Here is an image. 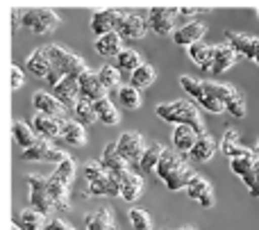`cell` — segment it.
Wrapping results in <instances>:
<instances>
[{"instance_id": "cell-17", "label": "cell", "mask_w": 259, "mask_h": 230, "mask_svg": "<svg viewBox=\"0 0 259 230\" xmlns=\"http://www.w3.org/2000/svg\"><path fill=\"white\" fill-rule=\"evenodd\" d=\"M182 164H187V155L178 153L175 148H166L164 155H161V160H159V164H157L155 173H157V178H159L161 182H166L180 167H182Z\"/></svg>"}, {"instance_id": "cell-30", "label": "cell", "mask_w": 259, "mask_h": 230, "mask_svg": "<svg viewBox=\"0 0 259 230\" xmlns=\"http://www.w3.org/2000/svg\"><path fill=\"white\" fill-rule=\"evenodd\" d=\"M87 196H109V199L112 196H121V180L109 173L105 180L94 182V185L87 187Z\"/></svg>"}, {"instance_id": "cell-20", "label": "cell", "mask_w": 259, "mask_h": 230, "mask_svg": "<svg viewBox=\"0 0 259 230\" xmlns=\"http://www.w3.org/2000/svg\"><path fill=\"white\" fill-rule=\"evenodd\" d=\"M25 68L34 78H41V80H46V78H48V73L53 71V62H50L48 48H36L34 53H30V57L25 59Z\"/></svg>"}, {"instance_id": "cell-19", "label": "cell", "mask_w": 259, "mask_h": 230, "mask_svg": "<svg viewBox=\"0 0 259 230\" xmlns=\"http://www.w3.org/2000/svg\"><path fill=\"white\" fill-rule=\"evenodd\" d=\"M198 132L193 130L191 126H175L173 128V135H170V141H173V148L182 155H191L193 146L198 141Z\"/></svg>"}, {"instance_id": "cell-15", "label": "cell", "mask_w": 259, "mask_h": 230, "mask_svg": "<svg viewBox=\"0 0 259 230\" xmlns=\"http://www.w3.org/2000/svg\"><path fill=\"white\" fill-rule=\"evenodd\" d=\"M100 164H103L105 169H107L112 176H116L118 180H121L125 173H130V167H127V160L123 158L121 153H118V148H116V141L114 144H107L103 148V158H100Z\"/></svg>"}, {"instance_id": "cell-12", "label": "cell", "mask_w": 259, "mask_h": 230, "mask_svg": "<svg viewBox=\"0 0 259 230\" xmlns=\"http://www.w3.org/2000/svg\"><path fill=\"white\" fill-rule=\"evenodd\" d=\"M207 34V25L200 21H187L173 32V41L182 48H191V46L200 44L202 36Z\"/></svg>"}, {"instance_id": "cell-47", "label": "cell", "mask_w": 259, "mask_h": 230, "mask_svg": "<svg viewBox=\"0 0 259 230\" xmlns=\"http://www.w3.org/2000/svg\"><path fill=\"white\" fill-rule=\"evenodd\" d=\"M243 185H246L248 194H250L252 199H259V160H257L255 169H252V171L243 178Z\"/></svg>"}, {"instance_id": "cell-29", "label": "cell", "mask_w": 259, "mask_h": 230, "mask_svg": "<svg viewBox=\"0 0 259 230\" xmlns=\"http://www.w3.org/2000/svg\"><path fill=\"white\" fill-rule=\"evenodd\" d=\"M84 228L87 230H114V212L107 208H100L96 212L84 217Z\"/></svg>"}, {"instance_id": "cell-40", "label": "cell", "mask_w": 259, "mask_h": 230, "mask_svg": "<svg viewBox=\"0 0 259 230\" xmlns=\"http://www.w3.org/2000/svg\"><path fill=\"white\" fill-rule=\"evenodd\" d=\"M141 64H143L141 55H139L134 48H123V53L116 57V66H118V71H121V73H130V75H132V73L137 71V68L141 66Z\"/></svg>"}, {"instance_id": "cell-10", "label": "cell", "mask_w": 259, "mask_h": 230, "mask_svg": "<svg viewBox=\"0 0 259 230\" xmlns=\"http://www.w3.org/2000/svg\"><path fill=\"white\" fill-rule=\"evenodd\" d=\"M32 105H34L36 114H46V117L59 119V121H66V105H62L57 98L53 96V91H34L32 96Z\"/></svg>"}, {"instance_id": "cell-9", "label": "cell", "mask_w": 259, "mask_h": 230, "mask_svg": "<svg viewBox=\"0 0 259 230\" xmlns=\"http://www.w3.org/2000/svg\"><path fill=\"white\" fill-rule=\"evenodd\" d=\"M116 148H118V153L127 160V162H137L139 164L141 162V158H143V153H146V141H143V137L139 135L137 130H127V132H123V135L118 137Z\"/></svg>"}, {"instance_id": "cell-16", "label": "cell", "mask_w": 259, "mask_h": 230, "mask_svg": "<svg viewBox=\"0 0 259 230\" xmlns=\"http://www.w3.org/2000/svg\"><path fill=\"white\" fill-rule=\"evenodd\" d=\"M187 196L191 201H196V203H200V208H214L216 203V196H214V189H211V185L205 180V178L196 176L191 180V185L187 187Z\"/></svg>"}, {"instance_id": "cell-26", "label": "cell", "mask_w": 259, "mask_h": 230, "mask_svg": "<svg viewBox=\"0 0 259 230\" xmlns=\"http://www.w3.org/2000/svg\"><path fill=\"white\" fill-rule=\"evenodd\" d=\"M48 191H50V199H53L55 210H62V212L71 210V194H68V185H64V182H59L55 176H50L48 178Z\"/></svg>"}, {"instance_id": "cell-5", "label": "cell", "mask_w": 259, "mask_h": 230, "mask_svg": "<svg viewBox=\"0 0 259 230\" xmlns=\"http://www.w3.org/2000/svg\"><path fill=\"white\" fill-rule=\"evenodd\" d=\"M27 196H30V205L36 212L50 217L55 210L53 199L48 191V178L44 176H27Z\"/></svg>"}, {"instance_id": "cell-35", "label": "cell", "mask_w": 259, "mask_h": 230, "mask_svg": "<svg viewBox=\"0 0 259 230\" xmlns=\"http://www.w3.org/2000/svg\"><path fill=\"white\" fill-rule=\"evenodd\" d=\"M18 226L23 230H46L48 228V217L36 212L34 208H25L18 214Z\"/></svg>"}, {"instance_id": "cell-49", "label": "cell", "mask_w": 259, "mask_h": 230, "mask_svg": "<svg viewBox=\"0 0 259 230\" xmlns=\"http://www.w3.org/2000/svg\"><path fill=\"white\" fill-rule=\"evenodd\" d=\"M9 73H12V89H21L23 82H25V75H23V71L16 66V64H12Z\"/></svg>"}, {"instance_id": "cell-33", "label": "cell", "mask_w": 259, "mask_h": 230, "mask_svg": "<svg viewBox=\"0 0 259 230\" xmlns=\"http://www.w3.org/2000/svg\"><path fill=\"white\" fill-rule=\"evenodd\" d=\"M257 153L255 150H250V148H246V153L243 155H239V158H234V160H230V169H232V173L234 176H239L243 180V178L248 176V173L255 169V164H257Z\"/></svg>"}, {"instance_id": "cell-14", "label": "cell", "mask_w": 259, "mask_h": 230, "mask_svg": "<svg viewBox=\"0 0 259 230\" xmlns=\"http://www.w3.org/2000/svg\"><path fill=\"white\" fill-rule=\"evenodd\" d=\"M225 39L228 46L239 55V57H246L250 62H255V50H257V36L246 34V32H225Z\"/></svg>"}, {"instance_id": "cell-27", "label": "cell", "mask_w": 259, "mask_h": 230, "mask_svg": "<svg viewBox=\"0 0 259 230\" xmlns=\"http://www.w3.org/2000/svg\"><path fill=\"white\" fill-rule=\"evenodd\" d=\"M189 57H191V62L196 64L200 71H211V59H214V46L211 44H196L189 48Z\"/></svg>"}, {"instance_id": "cell-46", "label": "cell", "mask_w": 259, "mask_h": 230, "mask_svg": "<svg viewBox=\"0 0 259 230\" xmlns=\"http://www.w3.org/2000/svg\"><path fill=\"white\" fill-rule=\"evenodd\" d=\"M82 173H84V178H87V185L100 182V180H105V178L109 176V171L100 162H87L84 167H82Z\"/></svg>"}, {"instance_id": "cell-11", "label": "cell", "mask_w": 259, "mask_h": 230, "mask_svg": "<svg viewBox=\"0 0 259 230\" xmlns=\"http://www.w3.org/2000/svg\"><path fill=\"white\" fill-rule=\"evenodd\" d=\"M148 30H150L148 18H143L141 14H134V12L123 14L121 23H118V27H116V32L123 36V41L125 39H143V36L148 34Z\"/></svg>"}, {"instance_id": "cell-7", "label": "cell", "mask_w": 259, "mask_h": 230, "mask_svg": "<svg viewBox=\"0 0 259 230\" xmlns=\"http://www.w3.org/2000/svg\"><path fill=\"white\" fill-rule=\"evenodd\" d=\"M178 16H180V7H150L146 18L155 34L166 36L178 30V27H175V18Z\"/></svg>"}, {"instance_id": "cell-50", "label": "cell", "mask_w": 259, "mask_h": 230, "mask_svg": "<svg viewBox=\"0 0 259 230\" xmlns=\"http://www.w3.org/2000/svg\"><path fill=\"white\" fill-rule=\"evenodd\" d=\"M46 230H75V228H73L71 223H66V221H64V219L53 217V219H50V221H48V228H46Z\"/></svg>"}, {"instance_id": "cell-3", "label": "cell", "mask_w": 259, "mask_h": 230, "mask_svg": "<svg viewBox=\"0 0 259 230\" xmlns=\"http://www.w3.org/2000/svg\"><path fill=\"white\" fill-rule=\"evenodd\" d=\"M46 48H48V55H50V62H53V66L57 68V71L62 73L64 78H80L82 73L87 71L84 59H82L80 55L66 50L64 46L50 44V46H46Z\"/></svg>"}, {"instance_id": "cell-54", "label": "cell", "mask_w": 259, "mask_h": 230, "mask_svg": "<svg viewBox=\"0 0 259 230\" xmlns=\"http://www.w3.org/2000/svg\"><path fill=\"white\" fill-rule=\"evenodd\" d=\"M255 153H257V158H259V139H257V148H255Z\"/></svg>"}, {"instance_id": "cell-48", "label": "cell", "mask_w": 259, "mask_h": 230, "mask_svg": "<svg viewBox=\"0 0 259 230\" xmlns=\"http://www.w3.org/2000/svg\"><path fill=\"white\" fill-rule=\"evenodd\" d=\"M198 105H200L202 109H207L209 114H221V112H225L223 103H219V100H216L214 96H209V94H205V98L198 100Z\"/></svg>"}, {"instance_id": "cell-39", "label": "cell", "mask_w": 259, "mask_h": 230, "mask_svg": "<svg viewBox=\"0 0 259 230\" xmlns=\"http://www.w3.org/2000/svg\"><path fill=\"white\" fill-rule=\"evenodd\" d=\"M116 94H118V103H121V107H125L127 112H134V109L141 107V94H139V89L132 87L130 82L118 87Z\"/></svg>"}, {"instance_id": "cell-44", "label": "cell", "mask_w": 259, "mask_h": 230, "mask_svg": "<svg viewBox=\"0 0 259 230\" xmlns=\"http://www.w3.org/2000/svg\"><path fill=\"white\" fill-rule=\"evenodd\" d=\"M180 87H182L184 91H187L189 96H191L193 100H200V98H205V85H202L200 80H196V78H191V75H180Z\"/></svg>"}, {"instance_id": "cell-22", "label": "cell", "mask_w": 259, "mask_h": 230, "mask_svg": "<svg viewBox=\"0 0 259 230\" xmlns=\"http://www.w3.org/2000/svg\"><path fill=\"white\" fill-rule=\"evenodd\" d=\"M30 126L34 128V132L39 137H44V139H57V137H62V121H59V119L46 117V114H34Z\"/></svg>"}, {"instance_id": "cell-45", "label": "cell", "mask_w": 259, "mask_h": 230, "mask_svg": "<svg viewBox=\"0 0 259 230\" xmlns=\"http://www.w3.org/2000/svg\"><path fill=\"white\" fill-rule=\"evenodd\" d=\"M127 219L132 223L134 230H152V219L146 210L141 208H130L127 210Z\"/></svg>"}, {"instance_id": "cell-51", "label": "cell", "mask_w": 259, "mask_h": 230, "mask_svg": "<svg viewBox=\"0 0 259 230\" xmlns=\"http://www.w3.org/2000/svg\"><path fill=\"white\" fill-rule=\"evenodd\" d=\"M202 12H207V7H180V16H196Z\"/></svg>"}, {"instance_id": "cell-25", "label": "cell", "mask_w": 259, "mask_h": 230, "mask_svg": "<svg viewBox=\"0 0 259 230\" xmlns=\"http://www.w3.org/2000/svg\"><path fill=\"white\" fill-rule=\"evenodd\" d=\"M96 53L100 57H107V59H116L118 55L123 53V36L118 32H112V34H105L96 39Z\"/></svg>"}, {"instance_id": "cell-1", "label": "cell", "mask_w": 259, "mask_h": 230, "mask_svg": "<svg viewBox=\"0 0 259 230\" xmlns=\"http://www.w3.org/2000/svg\"><path fill=\"white\" fill-rule=\"evenodd\" d=\"M155 114L166 123L173 126H191L198 135H205V121L200 117L198 105L191 100H170V103H159L155 107Z\"/></svg>"}, {"instance_id": "cell-41", "label": "cell", "mask_w": 259, "mask_h": 230, "mask_svg": "<svg viewBox=\"0 0 259 230\" xmlns=\"http://www.w3.org/2000/svg\"><path fill=\"white\" fill-rule=\"evenodd\" d=\"M73 112H75L77 121H80L82 126H91V123L98 121V114H96V105L91 103V100L80 98V100H77V105L73 107Z\"/></svg>"}, {"instance_id": "cell-21", "label": "cell", "mask_w": 259, "mask_h": 230, "mask_svg": "<svg viewBox=\"0 0 259 230\" xmlns=\"http://www.w3.org/2000/svg\"><path fill=\"white\" fill-rule=\"evenodd\" d=\"M53 96L66 107H75L77 100H80V82H77V78H64L53 89Z\"/></svg>"}, {"instance_id": "cell-4", "label": "cell", "mask_w": 259, "mask_h": 230, "mask_svg": "<svg viewBox=\"0 0 259 230\" xmlns=\"http://www.w3.org/2000/svg\"><path fill=\"white\" fill-rule=\"evenodd\" d=\"M59 23H62V18L53 9L46 7L23 9V27H27L32 34H48V32L57 30Z\"/></svg>"}, {"instance_id": "cell-53", "label": "cell", "mask_w": 259, "mask_h": 230, "mask_svg": "<svg viewBox=\"0 0 259 230\" xmlns=\"http://www.w3.org/2000/svg\"><path fill=\"white\" fill-rule=\"evenodd\" d=\"M12 230H23V228L18 226V223H12Z\"/></svg>"}, {"instance_id": "cell-32", "label": "cell", "mask_w": 259, "mask_h": 230, "mask_svg": "<svg viewBox=\"0 0 259 230\" xmlns=\"http://www.w3.org/2000/svg\"><path fill=\"white\" fill-rule=\"evenodd\" d=\"M193 178H196V171H193V167L187 162V164H182V167H180L178 171L164 182V185L168 187L170 191H180V189H187V187L191 185Z\"/></svg>"}, {"instance_id": "cell-38", "label": "cell", "mask_w": 259, "mask_h": 230, "mask_svg": "<svg viewBox=\"0 0 259 230\" xmlns=\"http://www.w3.org/2000/svg\"><path fill=\"white\" fill-rule=\"evenodd\" d=\"M155 80H157V71H155V66H152V64H148V62H143L141 66H139L137 71L130 75V85L137 87L139 91L148 89V87H150Z\"/></svg>"}, {"instance_id": "cell-18", "label": "cell", "mask_w": 259, "mask_h": 230, "mask_svg": "<svg viewBox=\"0 0 259 230\" xmlns=\"http://www.w3.org/2000/svg\"><path fill=\"white\" fill-rule=\"evenodd\" d=\"M239 55L234 53L232 48H230L228 44H216L214 46V59H211V71L214 75H223L225 71H230V68L237 64Z\"/></svg>"}, {"instance_id": "cell-6", "label": "cell", "mask_w": 259, "mask_h": 230, "mask_svg": "<svg viewBox=\"0 0 259 230\" xmlns=\"http://www.w3.org/2000/svg\"><path fill=\"white\" fill-rule=\"evenodd\" d=\"M66 158H68L66 150L57 148L53 139H44V137H39V141H36L32 148H27L21 153L23 162H55V167Z\"/></svg>"}, {"instance_id": "cell-43", "label": "cell", "mask_w": 259, "mask_h": 230, "mask_svg": "<svg viewBox=\"0 0 259 230\" xmlns=\"http://www.w3.org/2000/svg\"><path fill=\"white\" fill-rule=\"evenodd\" d=\"M53 176L57 178L59 182H64V185H68L71 187L73 185V180H75V160L68 155L66 160H62V162L55 167V171H53Z\"/></svg>"}, {"instance_id": "cell-55", "label": "cell", "mask_w": 259, "mask_h": 230, "mask_svg": "<svg viewBox=\"0 0 259 230\" xmlns=\"http://www.w3.org/2000/svg\"><path fill=\"white\" fill-rule=\"evenodd\" d=\"M175 230H193V228H175Z\"/></svg>"}, {"instance_id": "cell-42", "label": "cell", "mask_w": 259, "mask_h": 230, "mask_svg": "<svg viewBox=\"0 0 259 230\" xmlns=\"http://www.w3.org/2000/svg\"><path fill=\"white\" fill-rule=\"evenodd\" d=\"M98 78L107 91H112V89L118 91V87H121V71H118L116 64H105V66L98 71Z\"/></svg>"}, {"instance_id": "cell-34", "label": "cell", "mask_w": 259, "mask_h": 230, "mask_svg": "<svg viewBox=\"0 0 259 230\" xmlns=\"http://www.w3.org/2000/svg\"><path fill=\"white\" fill-rule=\"evenodd\" d=\"M221 153H223L225 158H230V160H234V158H239V155L246 153V146H241L237 130H232V128L225 130L223 139H221Z\"/></svg>"}, {"instance_id": "cell-37", "label": "cell", "mask_w": 259, "mask_h": 230, "mask_svg": "<svg viewBox=\"0 0 259 230\" xmlns=\"http://www.w3.org/2000/svg\"><path fill=\"white\" fill-rule=\"evenodd\" d=\"M164 150H166V146H161L159 141H152V144L146 148V153H143L141 162H139V171H143V173L157 171V164H159Z\"/></svg>"}, {"instance_id": "cell-2", "label": "cell", "mask_w": 259, "mask_h": 230, "mask_svg": "<svg viewBox=\"0 0 259 230\" xmlns=\"http://www.w3.org/2000/svg\"><path fill=\"white\" fill-rule=\"evenodd\" d=\"M205 85V94L214 96L219 103H223L225 112L234 119H243L246 117V98L243 94L232 85H223V82H214V80H202Z\"/></svg>"}, {"instance_id": "cell-28", "label": "cell", "mask_w": 259, "mask_h": 230, "mask_svg": "<svg viewBox=\"0 0 259 230\" xmlns=\"http://www.w3.org/2000/svg\"><path fill=\"white\" fill-rule=\"evenodd\" d=\"M12 135H14V141H16L23 150L32 148V146L39 141V135L34 132V128H32L30 123H25V121H14Z\"/></svg>"}, {"instance_id": "cell-23", "label": "cell", "mask_w": 259, "mask_h": 230, "mask_svg": "<svg viewBox=\"0 0 259 230\" xmlns=\"http://www.w3.org/2000/svg\"><path fill=\"white\" fill-rule=\"evenodd\" d=\"M143 189H146V182H143V178L139 173L130 171L121 178V199L125 203H137L141 199Z\"/></svg>"}, {"instance_id": "cell-13", "label": "cell", "mask_w": 259, "mask_h": 230, "mask_svg": "<svg viewBox=\"0 0 259 230\" xmlns=\"http://www.w3.org/2000/svg\"><path fill=\"white\" fill-rule=\"evenodd\" d=\"M77 82H80V98L91 100V103H98V100L107 98V89H105V85L100 82L98 73L87 68V71L77 78Z\"/></svg>"}, {"instance_id": "cell-56", "label": "cell", "mask_w": 259, "mask_h": 230, "mask_svg": "<svg viewBox=\"0 0 259 230\" xmlns=\"http://www.w3.org/2000/svg\"><path fill=\"white\" fill-rule=\"evenodd\" d=\"M257 16H259V9H257Z\"/></svg>"}, {"instance_id": "cell-8", "label": "cell", "mask_w": 259, "mask_h": 230, "mask_svg": "<svg viewBox=\"0 0 259 230\" xmlns=\"http://www.w3.org/2000/svg\"><path fill=\"white\" fill-rule=\"evenodd\" d=\"M123 14H125V12H121V9H100V12L91 14L89 25H91V32L96 34V39H98V36H105V34L116 32V27H118V23H121Z\"/></svg>"}, {"instance_id": "cell-24", "label": "cell", "mask_w": 259, "mask_h": 230, "mask_svg": "<svg viewBox=\"0 0 259 230\" xmlns=\"http://www.w3.org/2000/svg\"><path fill=\"white\" fill-rule=\"evenodd\" d=\"M62 139L73 148H82L87 146V130L77 119H66L62 121Z\"/></svg>"}, {"instance_id": "cell-36", "label": "cell", "mask_w": 259, "mask_h": 230, "mask_svg": "<svg viewBox=\"0 0 259 230\" xmlns=\"http://www.w3.org/2000/svg\"><path fill=\"white\" fill-rule=\"evenodd\" d=\"M94 105H96V114H98L100 123H105V126H118L121 123V112H118V107L109 98H103Z\"/></svg>"}, {"instance_id": "cell-31", "label": "cell", "mask_w": 259, "mask_h": 230, "mask_svg": "<svg viewBox=\"0 0 259 230\" xmlns=\"http://www.w3.org/2000/svg\"><path fill=\"white\" fill-rule=\"evenodd\" d=\"M216 148H219V146H216L214 137H209L205 132V135L198 137L196 146H193V150H191V158L196 160V162H209V160L216 155Z\"/></svg>"}, {"instance_id": "cell-52", "label": "cell", "mask_w": 259, "mask_h": 230, "mask_svg": "<svg viewBox=\"0 0 259 230\" xmlns=\"http://www.w3.org/2000/svg\"><path fill=\"white\" fill-rule=\"evenodd\" d=\"M255 64L259 66V36H257V50H255Z\"/></svg>"}]
</instances>
